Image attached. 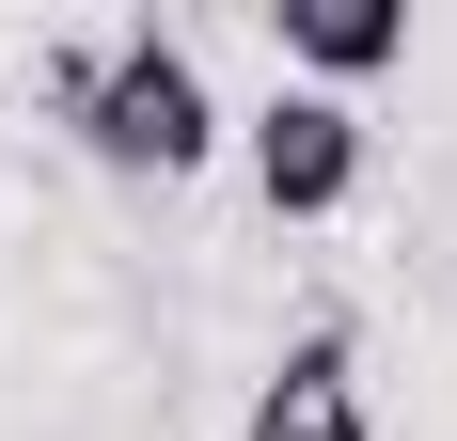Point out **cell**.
Listing matches in <instances>:
<instances>
[{
    "instance_id": "3",
    "label": "cell",
    "mask_w": 457,
    "mask_h": 441,
    "mask_svg": "<svg viewBox=\"0 0 457 441\" xmlns=\"http://www.w3.org/2000/svg\"><path fill=\"white\" fill-rule=\"evenodd\" d=\"M269 47L300 95H363L378 63H411V0H269Z\"/></svg>"
},
{
    "instance_id": "2",
    "label": "cell",
    "mask_w": 457,
    "mask_h": 441,
    "mask_svg": "<svg viewBox=\"0 0 457 441\" xmlns=\"http://www.w3.org/2000/svg\"><path fill=\"white\" fill-rule=\"evenodd\" d=\"M237 158H253V205H269V220H347L378 142H363V95H300V79H284L269 111L237 127Z\"/></svg>"
},
{
    "instance_id": "4",
    "label": "cell",
    "mask_w": 457,
    "mask_h": 441,
    "mask_svg": "<svg viewBox=\"0 0 457 441\" xmlns=\"http://www.w3.org/2000/svg\"><path fill=\"white\" fill-rule=\"evenodd\" d=\"M237 441H378V410H363V362H347V331H300V347L269 362V379H253V426Z\"/></svg>"
},
{
    "instance_id": "1",
    "label": "cell",
    "mask_w": 457,
    "mask_h": 441,
    "mask_svg": "<svg viewBox=\"0 0 457 441\" xmlns=\"http://www.w3.org/2000/svg\"><path fill=\"white\" fill-rule=\"evenodd\" d=\"M47 95H63V127H79L95 174H127V189H174L221 158V95H205V47L158 32V16H127L111 47H63L47 63Z\"/></svg>"
}]
</instances>
